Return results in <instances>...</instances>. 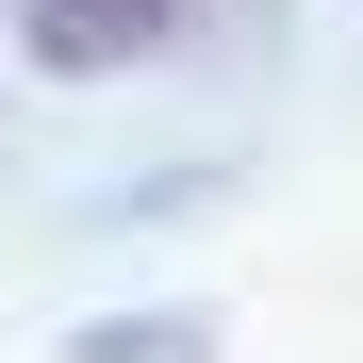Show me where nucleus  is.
<instances>
[{
    "mask_svg": "<svg viewBox=\"0 0 363 363\" xmlns=\"http://www.w3.org/2000/svg\"><path fill=\"white\" fill-rule=\"evenodd\" d=\"M83 363H199V330H99Z\"/></svg>",
    "mask_w": 363,
    "mask_h": 363,
    "instance_id": "2",
    "label": "nucleus"
},
{
    "mask_svg": "<svg viewBox=\"0 0 363 363\" xmlns=\"http://www.w3.org/2000/svg\"><path fill=\"white\" fill-rule=\"evenodd\" d=\"M182 17H199V0H17V50L50 83H116V67H149Z\"/></svg>",
    "mask_w": 363,
    "mask_h": 363,
    "instance_id": "1",
    "label": "nucleus"
}]
</instances>
